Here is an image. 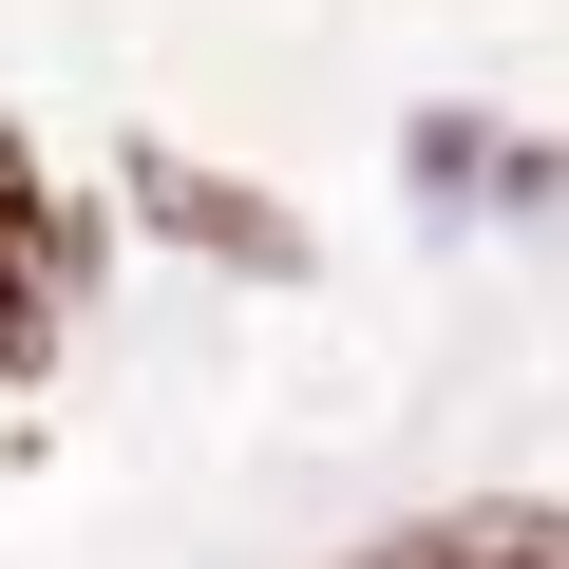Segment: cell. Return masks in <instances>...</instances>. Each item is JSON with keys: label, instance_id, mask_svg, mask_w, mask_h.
Instances as JSON below:
<instances>
[{"label": "cell", "instance_id": "cell-3", "mask_svg": "<svg viewBox=\"0 0 569 569\" xmlns=\"http://www.w3.org/2000/svg\"><path fill=\"white\" fill-rule=\"evenodd\" d=\"M133 209H152V228H190L209 266H266V284L305 266V228H284L266 190H228V171H190V152H133Z\"/></svg>", "mask_w": 569, "mask_h": 569}, {"label": "cell", "instance_id": "cell-2", "mask_svg": "<svg viewBox=\"0 0 569 569\" xmlns=\"http://www.w3.org/2000/svg\"><path fill=\"white\" fill-rule=\"evenodd\" d=\"M342 569H569V493H456V512H399V531H361Z\"/></svg>", "mask_w": 569, "mask_h": 569}, {"label": "cell", "instance_id": "cell-1", "mask_svg": "<svg viewBox=\"0 0 569 569\" xmlns=\"http://www.w3.org/2000/svg\"><path fill=\"white\" fill-rule=\"evenodd\" d=\"M96 247H114V228H96V209H77V190L20 152V114H0V380H39V361L77 342V305H96Z\"/></svg>", "mask_w": 569, "mask_h": 569}]
</instances>
